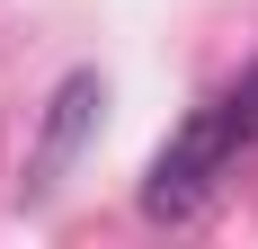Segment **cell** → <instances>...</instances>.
Wrapping results in <instances>:
<instances>
[{
	"label": "cell",
	"instance_id": "1",
	"mask_svg": "<svg viewBox=\"0 0 258 249\" xmlns=\"http://www.w3.org/2000/svg\"><path fill=\"white\" fill-rule=\"evenodd\" d=\"M249 143H258V72L240 80V89H223L214 107H196V116L169 134V151H160L152 178H143V214H152V223H187V214L214 196V178L232 169Z\"/></svg>",
	"mask_w": 258,
	"mask_h": 249
},
{
	"label": "cell",
	"instance_id": "2",
	"mask_svg": "<svg viewBox=\"0 0 258 249\" xmlns=\"http://www.w3.org/2000/svg\"><path fill=\"white\" fill-rule=\"evenodd\" d=\"M89 116H98V72H72L62 89H53V107H45V143H36V187H45L62 160L80 151V134H89Z\"/></svg>",
	"mask_w": 258,
	"mask_h": 249
}]
</instances>
